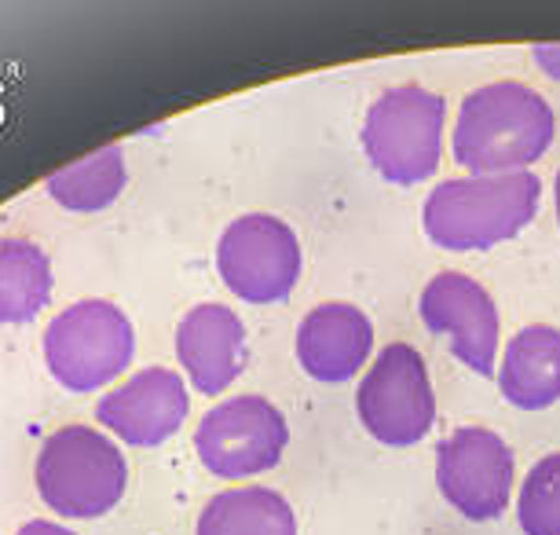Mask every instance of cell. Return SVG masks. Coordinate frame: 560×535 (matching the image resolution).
I'll return each instance as SVG.
<instances>
[{
	"instance_id": "5",
	"label": "cell",
	"mask_w": 560,
	"mask_h": 535,
	"mask_svg": "<svg viewBox=\"0 0 560 535\" xmlns=\"http://www.w3.org/2000/svg\"><path fill=\"white\" fill-rule=\"evenodd\" d=\"M136 330L118 304L89 298L59 312L45 330L51 377L70 393H96L132 363Z\"/></svg>"
},
{
	"instance_id": "8",
	"label": "cell",
	"mask_w": 560,
	"mask_h": 535,
	"mask_svg": "<svg viewBox=\"0 0 560 535\" xmlns=\"http://www.w3.org/2000/svg\"><path fill=\"white\" fill-rule=\"evenodd\" d=\"M290 426L282 411L264 396H235L202 415L195 429V451L213 477L242 480L268 474L282 463Z\"/></svg>"
},
{
	"instance_id": "20",
	"label": "cell",
	"mask_w": 560,
	"mask_h": 535,
	"mask_svg": "<svg viewBox=\"0 0 560 535\" xmlns=\"http://www.w3.org/2000/svg\"><path fill=\"white\" fill-rule=\"evenodd\" d=\"M15 535H73V532L62 528V524H56V521H30Z\"/></svg>"
},
{
	"instance_id": "4",
	"label": "cell",
	"mask_w": 560,
	"mask_h": 535,
	"mask_svg": "<svg viewBox=\"0 0 560 535\" xmlns=\"http://www.w3.org/2000/svg\"><path fill=\"white\" fill-rule=\"evenodd\" d=\"M447 103L425 85H396L374 100L363 121V151L388 184L429 181L443 159Z\"/></svg>"
},
{
	"instance_id": "11",
	"label": "cell",
	"mask_w": 560,
	"mask_h": 535,
	"mask_svg": "<svg viewBox=\"0 0 560 535\" xmlns=\"http://www.w3.org/2000/svg\"><path fill=\"white\" fill-rule=\"evenodd\" d=\"M191 411L184 377L165 367L136 371L121 389L107 393L96 404L100 426H107L114 437H121L132 447H158L184 426Z\"/></svg>"
},
{
	"instance_id": "14",
	"label": "cell",
	"mask_w": 560,
	"mask_h": 535,
	"mask_svg": "<svg viewBox=\"0 0 560 535\" xmlns=\"http://www.w3.org/2000/svg\"><path fill=\"white\" fill-rule=\"evenodd\" d=\"M502 396L521 411H546L560 400V330L549 323H532L516 330L505 345Z\"/></svg>"
},
{
	"instance_id": "2",
	"label": "cell",
	"mask_w": 560,
	"mask_h": 535,
	"mask_svg": "<svg viewBox=\"0 0 560 535\" xmlns=\"http://www.w3.org/2000/svg\"><path fill=\"white\" fill-rule=\"evenodd\" d=\"M542 206V181L527 173L454 176L429 191L421 224L440 249L472 254L510 243L535 220Z\"/></svg>"
},
{
	"instance_id": "10",
	"label": "cell",
	"mask_w": 560,
	"mask_h": 535,
	"mask_svg": "<svg viewBox=\"0 0 560 535\" xmlns=\"http://www.w3.org/2000/svg\"><path fill=\"white\" fill-rule=\"evenodd\" d=\"M421 323L447 338L451 352L469 367L472 374L491 377L494 356H499V309L494 298L465 271H440L421 290Z\"/></svg>"
},
{
	"instance_id": "1",
	"label": "cell",
	"mask_w": 560,
	"mask_h": 535,
	"mask_svg": "<svg viewBox=\"0 0 560 535\" xmlns=\"http://www.w3.org/2000/svg\"><path fill=\"white\" fill-rule=\"evenodd\" d=\"M557 132L553 107L521 81H494L462 100L454 121V159L469 176L527 173Z\"/></svg>"
},
{
	"instance_id": "3",
	"label": "cell",
	"mask_w": 560,
	"mask_h": 535,
	"mask_svg": "<svg viewBox=\"0 0 560 535\" xmlns=\"http://www.w3.org/2000/svg\"><path fill=\"white\" fill-rule=\"evenodd\" d=\"M129 485L121 447L92 426L56 429L37 455V491L59 517L96 521L110 513Z\"/></svg>"
},
{
	"instance_id": "19",
	"label": "cell",
	"mask_w": 560,
	"mask_h": 535,
	"mask_svg": "<svg viewBox=\"0 0 560 535\" xmlns=\"http://www.w3.org/2000/svg\"><path fill=\"white\" fill-rule=\"evenodd\" d=\"M532 56L538 62V70H546L549 78L560 81V45H535Z\"/></svg>"
},
{
	"instance_id": "18",
	"label": "cell",
	"mask_w": 560,
	"mask_h": 535,
	"mask_svg": "<svg viewBox=\"0 0 560 535\" xmlns=\"http://www.w3.org/2000/svg\"><path fill=\"white\" fill-rule=\"evenodd\" d=\"M516 517L524 535H560V451L538 458L527 469L521 499H516Z\"/></svg>"
},
{
	"instance_id": "6",
	"label": "cell",
	"mask_w": 560,
	"mask_h": 535,
	"mask_svg": "<svg viewBox=\"0 0 560 535\" xmlns=\"http://www.w3.org/2000/svg\"><path fill=\"white\" fill-rule=\"evenodd\" d=\"M359 422L388 447H410L436 422V393L415 345H385L355 393Z\"/></svg>"
},
{
	"instance_id": "7",
	"label": "cell",
	"mask_w": 560,
	"mask_h": 535,
	"mask_svg": "<svg viewBox=\"0 0 560 535\" xmlns=\"http://www.w3.org/2000/svg\"><path fill=\"white\" fill-rule=\"evenodd\" d=\"M301 243L287 220L246 213L231 220L217 243V271L238 301H287L301 279Z\"/></svg>"
},
{
	"instance_id": "12",
	"label": "cell",
	"mask_w": 560,
	"mask_h": 535,
	"mask_svg": "<svg viewBox=\"0 0 560 535\" xmlns=\"http://www.w3.org/2000/svg\"><path fill=\"white\" fill-rule=\"evenodd\" d=\"M176 356L202 396H220L246 367V327L228 304H195L176 327Z\"/></svg>"
},
{
	"instance_id": "9",
	"label": "cell",
	"mask_w": 560,
	"mask_h": 535,
	"mask_svg": "<svg viewBox=\"0 0 560 535\" xmlns=\"http://www.w3.org/2000/svg\"><path fill=\"white\" fill-rule=\"evenodd\" d=\"M513 447L483 426H462L436 447L440 496L469 521H494L510 507Z\"/></svg>"
},
{
	"instance_id": "13",
	"label": "cell",
	"mask_w": 560,
	"mask_h": 535,
	"mask_svg": "<svg viewBox=\"0 0 560 535\" xmlns=\"http://www.w3.org/2000/svg\"><path fill=\"white\" fill-rule=\"evenodd\" d=\"M374 349L366 312L348 301H326L304 316L298 330V363L323 385H341L363 371Z\"/></svg>"
},
{
	"instance_id": "15",
	"label": "cell",
	"mask_w": 560,
	"mask_h": 535,
	"mask_svg": "<svg viewBox=\"0 0 560 535\" xmlns=\"http://www.w3.org/2000/svg\"><path fill=\"white\" fill-rule=\"evenodd\" d=\"M195 535H298V513L271 488H228L209 499Z\"/></svg>"
},
{
	"instance_id": "17",
	"label": "cell",
	"mask_w": 560,
	"mask_h": 535,
	"mask_svg": "<svg viewBox=\"0 0 560 535\" xmlns=\"http://www.w3.org/2000/svg\"><path fill=\"white\" fill-rule=\"evenodd\" d=\"M125 181H129V173H125L121 147H100L89 159L51 173L48 195L62 209H73V213H96V209H107L121 195Z\"/></svg>"
},
{
	"instance_id": "21",
	"label": "cell",
	"mask_w": 560,
	"mask_h": 535,
	"mask_svg": "<svg viewBox=\"0 0 560 535\" xmlns=\"http://www.w3.org/2000/svg\"><path fill=\"white\" fill-rule=\"evenodd\" d=\"M557 224H560V173H557Z\"/></svg>"
},
{
	"instance_id": "16",
	"label": "cell",
	"mask_w": 560,
	"mask_h": 535,
	"mask_svg": "<svg viewBox=\"0 0 560 535\" xmlns=\"http://www.w3.org/2000/svg\"><path fill=\"white\" fill-rule=\"evenodd\" d=\"M51 301L48 254L30 239H0V323H30Z\"/></svg>"
}]
</instances>
